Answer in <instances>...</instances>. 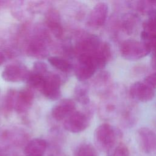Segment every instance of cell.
Listing matches in <instances>:
<instances>
[{"label": "cell", "mask_w": 156, "mask_h": 156, "mask_svg": "<svg viewBox=\"0 0 156 156\" xmlns=\"http://www.w3.org/2000/svg\"><path fill=\"white\" fill-rule=\"evenodd\" d=\"M107 156H130V152L124 144H119L108 152Z\"/></svg>", "instance_id": "obj_27"}, {"label": "cell", "mask_w": 156, "mask_h": 156, "mask_svg": "<svg viewBox=\"0 0 156 156\" xmlns=\"http://www.w3.org/2000/svg\"><path fill=\"white\" fill-rule=\"evenodd\" d=\"M140 38L141 41L149 45L152 52H156V35H149L142 30Z\"/></svg>", "instance_id": "obj_28"}, {"label": "cell", "mask_w": 156, "mask_h": 156, "mask_svg": "<svg viewBox=\"0 0 156 156\" xmlns=\"http://www.w3.org/2000/svg\"><path fill=\"white\" fill-rule=\"evenodd\" d=\"M136 110L132 105L124 107L121 112V118L126 124H131L136 119Z\"/></svg>", "instance_id": "obj_22"}, {"label": "cell", "mask_w": 156, "mask_h": 156, "mask_svg": "<svg viewBox=\"0 0 156 156\" xmlns=\"http://www.w3.org/2000/svg\"><path fill=\"white\" fill-rule=\"evenodd\" d=\"M112 55V48L107 42H102L99 48L93 54L98 69H103L110 60Z\"/></svg>", "instance_id": "obj_13"}, {"label": "cell", "mask_w": 156, "mask_h": 156, "mask_svg": "<svg viewBox=\"0 0 156 156\" xmlns=\"http://www.w3.org/2000/svg\"><path fill=\"white\" fill-rule=\"evenodd\" d=\"M47 147L46 142L41 138L30 140L24 148L26 156H43Z\"/></svg>", "instance_id": "obj_16"}, {"label": "cell", "mask_w": 156, "mask_h": 156, "mask_svg": "<svg viewBox=\"0 0 156 156\" xmlns=\"http://www.w3.org/2000/svg\"><path fill=\"white\" fill-rule=\"evenodd\" d=\"M120 135V132L110 124H101L94 130L95 144L100 151L108 152L115 146Z\"/></svg>", "instance_id": "obj_1"}, {"label": "cell", "mask_w": 156, "mask_h": 156, "mask_svg": "<svg viewBox=\"0 0 156 156\" xmlns=\"http://www.w3.org/2000/svg\"><path fill=\"white\" fill-rule=\"evenodd\" d=\"M102 41L95 35H87L79 40L76 45V51L78 55L81 54H93L99 48Z\"/></svg>", "instance_id": "obj_11"}, {"label": "cell", "mask_w": 156, "mask_h": 156, "mask_svg": "<svg viewBox=\"0 0 156 156\" xmlns=\"http://www.w3.org/2000/svg\"><path fill=\"white\" fill-rule=\"evenodd\" d=\"M139 21V17L133 13L115 15L110 21V30L113 36L117 37L120 32L129 35L133 34L138 28Z\"/></svg>", "instance_id": "obj_2"}, {"label": "cell", "mask_w": 156, "mask_h": 156, "mask_svg": "<svg viewBox=\"0 0 156 156\" xmlns=\"http://www.w3.org/2000/svg\"><path fill=\"white\" fill-rule=\"evenodd\" d=\"M28 52L31 56L44 57L46 54L45 43L40 39L33 40L29 46Z\"/></svg>", "instance_id": "obj_18"}, {"label": "cell", "mask_w": 156, "mask_h": 156, "mask_svg": "<svg viewBox=\"0 0 156 156\" xmlns=\"http://www.w3.org/2000/svg\"><path fill=\"white\" fill-rule=\"evenodd\" d=\"M144 82L155 90V88H156V71L147 76L144 78Z\"/></svg>", "instance_id": "obj_30"}, {"label": "cell", "mask_w": 156, "mask_h": 156, "mask_svg": "<svg viewBox=\"0 0 156 156\" xmlns=\"http://www.w3.org/2000/svg\"><path fill=\"white\" fill-rule=\"evenodd\" d=\"M30 72L26 66L20 64H10L2 71L1 77L6 82H19L26 80Z\"/></svg>", "instance_id": "obj_7"}, {"label": "cell", "mask_w": 156, "mask_h": 156, "mask_svg": "<svg viewBox=\"0 0 156 156\" xmlns=\"http://www.w3.org/2000/svg\"><path fill=\"white\" fill-rule=\"evenodd\" d=\"M4 62H5L4 55L2 54V52H0V66H1L4 63Z\"/></svg>", "instance_id": "obj_32"}, {"label": "cell", "mask_w": 156, "mask_h": 156, "mask_svg": "<svg viewBox=\"0 0 156 156\" xmlns=\"http://www.w3.org/2000/svg\"><path fill=\"white\" fill-rule=\"evenodd\" d=\"M119 51L121 56L124 59L135 61L147 55L151 49L147 43L141 40L127 39L121 43Z\"/></svg>", "instance_id": "obj_3"}, {"label": "cell", "mask_w": 156, "mask_h": 156, "mask_svg": "<svg viewBox=\"0 0 156 156\" xmlns=\"http://www.w3.org/2000/svg\"><path fill=\"white\" fill-rule=\"evenodd\" d=\"M16 95L17 93L14 90H10L7 93L3 102V110L5 113H10L15 108Z\"/></svg>", "instance_id": "obj_21"}, {"label": "cell", "mask_w": 156, "mask_h": 156, "mask_svg": "<svg viewBox=\"0 0 156 156\" xmlns=\"http://www.w3.org/2000/svg\"><path fill=\"white\" fill-rule=\"evenodd\" d=\"M76 156H98L94 147L89 143L80 144L76 150Z\"/></svg>", "instance_id": "obj_26"}, {"label": "cell", "mask_w": 156, "mask_h": 156, "mask_svg": "<svg viewBox=\"0 0 156 156\" xmlns=\"http://www.w3.org/2000/svg\"><path fill=\"white\" fill-rule=\"evenodd\" d=\"M108 6L106 2H99L91 9L87 20V24L92 28L102 26L107 18Z\"/></svg>", "instance_id": "obj_8"}, {"label": "cell", "mask_w": 156, "mask_h": 156, "mask_svg": "<svg viewBox=\"0 0 156 156\" xmlns=\"http://www.w3.org/2000/svg\"><path fill=\"white\" fill-rule=\"evenodd\" d=\"M136 138L140 148L146 153L156 149V133L147 127H141L136 132Z\"/></svg>", "instance_id": "obj_10"}, {"label": "cell", "mask_w": 156, "mask_h": 156, "mask_svg": "<svg viewBox=\"0 0 156 156\" xmlns=\"http://www.w3.org/2000/svg\"><path fill=\"white\" fill-rule=\"evenodd\" d=\"M34 93L29 88L21 90L17 93L15 105V110L19 113H24L30 108L34 100Z\"/></svg>", "instance_id": "obj_14"}, {"label": "cell", "mask_w": 156, "mask_h": 156, "mask_svg": "<svg viewBox=\"0 0 156 156\" xmlns=\"http://www.w3.org/2000/svg\"><path fill=\"white\" fill-rule=\"evenodd\" d=\"M46 23L53 35L60 38L63 32L58 12L55 9L50 10L46 15Z\"/></svg>", "instance_id": "obj_15"}, {"label": "cell", "mask_w": 156, "mask_h": 156, "mask_svg": "<svg viewBox=\"0 0 156 156\" xmlns=\"http://www.w3.org/2000/svg\"><path fill=\"white\" fill-rule=\"evenodd\" d=\"M48 60L53 67L62 72L68 73L73 69V65L68 60L60 57H50Z\"/></svg>", "instance_id": "obj_19"}, {"label": "cell", "mask_w": 156, "mask_h": 156, "mask_svg": "<svg viewBox=\"0 0 156 156\" xmlns=\"http://www.w3.org/2000/svg\"><path fill=\"white\" fill-rule=\"evenodd\" d=\"M46 77V76H44L41 74L32 72L30 73L26 80L27 81L30 86L33 88H37L41 91L44 83Z\"/></svg>", "instance_id": "obj_24"}, {"label": "cell", "mask_w": 156, "mask_h": 156, "mask_svg": "<svg viewBox=\"0 0 156 156\" xmlns=\"http://www.w3.org/2000/svg\"><path fill=\"white\" fill-rule=\"evenodd\" d=\"M143 31L149 35H156V11L148 15L143 23Z\"/></svg>", "instance_id": "obj_20"}, {"label": "cell", "mask_w": 156, "mask_h": 156, "mask_svg": "<svg viewBox=\"0 0 156 156\" xmlns=\"http://www.w3.org/2000/svg\"><path fill=\"white\" fill-rule=\"evenodd\" d=\"M111 81V76L108 72L105 71H102L97 76L95 79L94 84L97 88H104V90L107 91V87L110 86V83Z\"/></svg>", "instance_id": "obj_25"}, {"label": "cell", "mask_w": 156, "mask_h": 156, "mask_svg": "<svg viewBox=\"0 0 156 156\" xmlns=\"http://www.w3.org/2000/svg\"><path fill=\"white\" fill-rule=\"evenodd\" d=\"M129 93L133 99L142 102H146L152 100L155 95L154 88L144 82L140 81L133 83L129 88Z\"/></svg>", "instance_id": "obj_6"}, {"label": "cell", "mask_w": 156, "mask_h": 156, "mask_svg": "<svg viewBox=\"0 0 156 156\" xmlns=\"http://www.w3.org/2000/svg\"><path fill=\"white\" fill-rule=\"evenodd\" d=\"M128 2L129 4L127 5L128 6L135 9L143 15H147L148 16L156 11V1L145 0Z\"/></svg>", "instance_id": "obj_17"}, {"label": "cell", "mask_w": 156, "mask_h": 156, "mask_svg": "<svg viewBox=\"0 0 156 156\" xmlns=\"http://www.w3.org/2000/svg\"><path fill=\"white\" fill-rule=\"evenodd\" d=\"M60 85L61 80L59 76L54 74H48L41 91L47 99L55 101L61 95Z\"/></svg>", "instance_id": "obj_9"}, {"label": "cell", "mask_w": 156, "mask_h": 156, "mask_svg": "<svg viewBox=\"0 0 156 156\" xmlns=\"http://www.w3.org/2000/svg\"><path fill=\"white\" fill-rule=\"evenodd\" d=\"M98 69L93 54L78 55L77 62L74 68V73L79 81L84 82L92 77Z\"/></svg>", "instance_id": "obj_4"}, {"label": "cell", "mask_w": 156, "mask_h": 156, "mask_svg": "<svg viewBox=\"0 0 156 156\" xmlns=\"http://www.w3.org/2000/svg\"><path fill=\"white\" fill-rule=\"evenodd\" d=\"M5 2V1H0V7H2V6L3 5V4H4Z\"/></svg>", "instance_id": "obj_33"}, {"label": "cell", "mask_w": 156, "mask_h": 156, "mask_svg": "<svg viewBox=\"0 0 156 156\" xmlns=\"http://www.w3.org/2000/svg\"><path fill=\"white\" fill-rule=\"evenodd\" d=\"M90 122V115L82 112H74L63 122L64 128L72 133H79L85 130Z\"/></svg>", "instance_id": "obj_5"}, {"label": "cell", "mask_w": 156, "mask_h": 156, "mask_svg": "<svg viewBox=\"0 0 156 156\" xmlns=\"http://www.w3.org/2000/svg\"><path fill=\"white\" fill-rule=\"evenodd\" d=\"M34 73L41 74L44 76H47L48 74V68L45 63L40 61L35 62L33 65Z\"/></svg>", "instance_id": "obj_29"}, {"label": "cell", "mask_w": 156, "mask_h": 156, "mask_svg": "<svg viewBox=\"0 0 156 156\" xmlns=\"http://www.w3.org/2000/svg\"><path fill=\"white\" fill-rule=\"evenodd\" d=\"M74 96L76 100L82 104H88L90 102L88 89L86 85H78L75 88Z\"/></svg>", "instance_id": "obj_23"}, {"label": "cell", "mask_w": 156, "mask_h": 156, "mask_svg": "<svg viewBox=\"0 0 156 156\" xmlns=\"http://www.w3.org/2000/svg\"><path fill=\"white\" fill-rule=\"evenodd\" d=\"M151 67L156 70V52H152L151 59Z\"/></svg>", "instance_id": "obj_31"}, {"label": "cell", "mask_w": 156, "mask_h": 156, "mask_svg": "<svg viewBox=\"0 0 156 156\" xmlns=\"http://www.w3.org/2000/svg\"><path fill=\"white\" fill-rule=\"evenodd\" d=\"M75 108V102L72 99H64L53 107L51 115L55 120L61 121L73 113Z\"/></svg>", "instance_id": "obj_12"}]
</instances>
